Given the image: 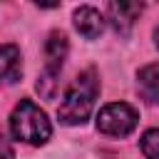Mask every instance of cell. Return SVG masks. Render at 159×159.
Segmentation results:
<instances>
[{"label":"cell","mask_w":159,"mask_h":159,"mask_svg":"<svg viewBox=\"0 0 159 159\" xmlns=\"http://www.w3.org/2000/svg\"><path fill=\"white\" fill-rule=\"evenodd\" d=\"M99 92V80L94 70H84L82 75H77L72 80V84L65 92V99L57 107V117L62 124H82L94 107Z\"/></svg>","instance_id":"1"},{"label":"cell","mask_w":159,"mask_h":159,"mask_svg":"<svg viewBox=\"0 0 159 159\" xmlns=\"http://www.w3.org/2000/svg\"><path fill=\"white\" fill-rule=\"evenodd\" d=\"M10 132L20 142L40 147L50 139L52 127H50V119L45 117V112L32 99H20V104L10 114Z\"/></svg>","instance_id":"2"},{"label":"cell","mask_w":159,"mask_h":159,"mask_svg":"<svg viewBox=\"0 0 159 159\" xmlns=\"http://www.w3.org/2000/svg\"><path fill=\"white\" fill-rule=\"evenodd\" d=\"M137 122H139V114L127 102H112L102 107L97 114V129L107 137H127L134 132Z\"/></svg>","instance_id":"3"},{"label":"cell","mask_w":159,"mask_h":159,"mask_svg":"<svg viewBox=\"0 0 159 159\" xmlns=\"http://www.w3.org/2000/svg\"><path fill=\"white\" fill-rule=\"evenodd\" d=\"M67 57V37L62 32H52L45 42V77L55 80Z\"/></svg>","instance_id":"4"},{"label":"cell","mask_w":159,"mask_h":159,"mask_svg":"<svg viewBox=\"0 0 159 159\" xmlns=\"http://www.w3.org/2000/svg\"><path fill=\"white\" fill-rule=\"evenodd\" d=\"M139 12H142V2H124V0H119V2H109L107 5V15H109L112 25L122 35H127L132 30V25L139 17Z\"/></svg>","instance_id":"5"},{"label":"cell","mask_w":159,"mask_h":159,"mask_svg":"<svg viewBox=\"0 0 159 159\" xmlns=\"http://www.w3.org/2000/svg\"><path fill=\"white\" fill-rule=\"evenodd\" d=\"M75 27H77V32L84 35L87 40H94V37H99L102 30H104V17H102L99 10H94V7H89V5H82V7L75 10Z\"/></svg>","instance_id":"6"},{"label":"cell","mask_w":159,"mask_h":159,"mask_svg":"<svg viewBox=\"0 0 159 159\" xmlns=\"http://www.w3.org/2000/svg\"><path fill=\"white\" fill-rule=\"evenodd\" d=\"M137 87H139V94L147 102H159V62L147 65V67L139 70Z\"/></svg>","instance_id":"7"},{"label":"cell","mask_w":159,"mask_h":159,"mask_svg":"<svg viewBox=\"0 0 159 159\" xmlns=\"http://www.w3.org/2000/svg\"><path fill=\"white\" fill-rule=\"evenodd\" d=\"M20 75V50L15 45L0 47V84L15 82Z\"/></svg>","instance_id":"8"},{"label":"cell","mask_w":159,"mask_h":159,"mask_svg":"<svg viewBox=\"0 0 159 159\" xmlns=\"http://www.w3.org/2000/svg\"><path fill=\"white\" fill-rule=\"evenodd\" d=\"M142 152L147 159H159V129H147L142 134Z\"/></svg>","instance_id":"9"},{"label":"cell","mask_w":159,"mask_h":159,"mask_svg":"<svg viewBox=\"0 0 159 159\" xmlns=\"http://www.w3.org/2000/svg\"><path fill=\"white\" fill-rule=\"evenodd\" d=\"M0 159H12V147L2 134H0Z\"/></svg>","instance_id":"10"},{"label":"cell","mask_w":159,"mask_h":159,"mask_svg":"<svg viewBox=\"0 0 159 159\" xmlns=\"http://www.w3.org/2000/svg\"><path fill=\"white\" fill-rule=\"evenodd\" d=\"M154 37H157V47H159V27H157V35Z\"/></svg>","instance_id":"11"}]
</instances>
